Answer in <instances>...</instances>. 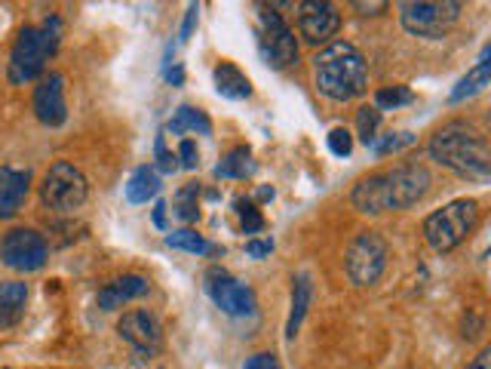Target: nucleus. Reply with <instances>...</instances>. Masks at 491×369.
<instances>
[{
	"instance_id": "f257e3e1",
	"label": "nucleus",
	"mask_w": 491,
	"mask_h": 369,
	"mask_svg": "<svg viewBox=\"0 0 491 369\" xmlns=\"http://www.w3.org/2000/svg\"><path fill=\"white\" fill-rule=\"evenodd\" d=\"M430 173L424 163H400L387 173H375L353 188V206L360 213L381 216L391 209H409L427 195Z\"/></svg>"
},
{
	"instance_id": "f03ea898",
	"label": "nucleus",
	"mask_w": 491,
	"mask_h": 369,
	"mask_svg": "<svg viewBox=\"0 0 491 369\" xmlns=\"http://www.w3.org/2000/svg\"><path fill=\"white\" fill-rule=\"evenodd\" d=\"M313 87L332 102H350L369 90L366 58L350 40H332L313 56Z\"/></svg>"
},
{
	"instance_id": "7ed1b4c3",
	"label": "nucleus",
	"mask_w": 491,
	"mask_h": 369,
	"mask_svg": "<svg viewBox=\"0 0 491 369\" xmlns=\"http://www.w3.org/2000/svg\"><path fill=\"white\" fill-rule=\"evenodd\" d=\"M430 157L445 166V170H454L464 179H488L491 173V151L486 136L467 121H448L443 123L434 136H430Z\"/></svg>"
},
{
	"instance_id": "20e7f679",
	"label": "nucleus",
	"mask_w": 491,
	"mask_h": 369,
	"mask_svg": "<svg viewBox=\"0 0 491 369\" xmlns=\"http://www.w3.org/2000/svg\"><path fill=\"white\" fill-rule=\"evenodd\" d=\"M62 40V19L47 16L44 25H25L10 49V80L31 83L44 74L47 62L56 56Z\"/></svg>"
},
{
	"instance_id": "39448f33",
	"label": "nucleus",
	"mask_w": 491,
	"mask_h": 369,
	"mask_svg": "<svg viewBox=\"0 0 491 369\" xmlns=\"http://www.w3.org/2000/svg\"><path fill=\"white\" fill-rule=\"evenodd\" d=\"M476 225H479V204L470 197H461L427 216L424 237L436 253H452L454 247H461L470 237Z\"/></svg>"
},
{
	"instance_id": "423d86ee",
	"label": "nucleus",
	"mask_w": 491,
	"mask_h": 369,
	"mask_svg": "<svg viewBox=\"0 0 491 369\" xmlns=\"http://www.w3.org/2000/svg\"><path fill=\"white\" fill-rule=\"evenodd\" d=\"M461 4L458 0H405L400 4V22L402 28L414 37L439 40L458 22Z\"/></svg>"
},
{
	"instance_id": "0eeeda50",
	"label": "nucleus",
	"mask_w": 491,
	"mask_h": 369,
	"mask_svg": "<svg viewBox=\"0 0 491 369\" xmlns=\"http://www.w3.org/2000/svg\"><path fill=\"white\" fill-rule=\"evenodd\" d=\"M89 197V182L78 166L68 161H56L44 175V184H40V200L44 206L56 209V213H74L87 204Z\"/></svg>"
},
{
	"instance_id": "6e6552de",
	"label": "nucleus",
	"mask_w": 491,
	"mask_h": 369,
	"mask_svg": "<svg viewBox=\"0 0 491 369\" xmlns=\"http://www.w3.org/2000/svg\"><path fill=\"white\" fill-rule=\"evenodd\" d=\"M344 268L350 283L357 287H371L387 268V240L378 231H360L350 240L344 256Z\"/></svg>"
},
{
	"instance_id": "1a4fd4ad",
	"label": "nucleus",
	"mask_w": 491,
	"mask_h": 369,
	"mask_svg": "<svg viewBox=\"0 0 491 369\" xmlns=\"http://www.w3.org/2000/svg\"><path fill=\"white\" fill-rule=\"evenodd\" d=\"M49 258V247L44 240V234L34 228H13L4 234L0 240V262H4L10 271H40Z\"/></svg>"
},
{
	"instance_id": "9d476101",
	"label": "nucleus",
	"mask_w": 491,
	"mask_h": 369,
	"mask_svg": "<svg viewBox=\"0 0 491 369\" xmlns=\"http://www.w3.org/2000/svg\"><path fill=\"white\" fill-rule=\"evenodd\" d=\"M261 49H265L267 65H274V69H289L298 58L295 31L277 13V6H265V13H261Z\"/></svg>"
},
{
	"instance_id": "9b49d317",
	"label": "nucleus",
	"mask_w": 491,
	"mask_h": 369,
	"mask_svg": "<svg viewBox=\"0 0 491 369\" xmlns=\"http://www.w3.org/2000/svg\"><path fill=\"white\" fill-rule=\"evenodd\" d=\"M206 292L209 299L231 317H243L256 311V296H252V290L243 287L231 271H225V268H209L206 271Z\"/></svg>"
},
{
	"instance_id": "f8f14e48",
	"label": "nucleus",
	"mask_w": 491,
	"mask_h": 369,
	"mask_svg": "<svg viewBox=\"0 0 491 369\" xmlns=\"http://www.w3.org/2000/svg\"><path fill=\"white\" fill-rule=\"evenodd\" d=\"M117 332L120 339H126L135 348L139 357L157 354L160 345H163V326L151 311H130L117 321Z\"/></svg>"
},
{
	"instance_id": "ddd939ff",
	"label": "nucleus",
	"mask_w": 491,
	"mask_h": 369,
	"mask_svg": "<svg viewBox=\"0 0 491 369\" xmlns=\"http://www.w3.org/2000/svg\"><path fill=\"white\" fill-rule=\"evenodd\" d=\"M341 28V16L326 0H304L298 4V31L308 44H326Z\"/></svg>"
},
{
	"instance_id": "4468645a",
	"label": "nucleus",
	"mask_w": 491,
	"mask_h": 369,
	"mask_svg": "<svg viewBox=\"0 0 491 369\" xmlns=\"http://www.w3.org/2000/svg\"><path fill=\"white\" fill-rule=\"evenodd\" d=\"M34 117H37L44 127H62L68 121V105H65V78L62 74H47L44 80L34 87L31 99Z\"/></svg>"
},
{
	"instance_id": "2eb2a0df",
	"label": "nucleus",
	"mask_w": 491,
	"mask_h": 369,
	"mask_svg": "<svg viewBox=\"0 0 491 369\" xmlns=\"http://www.w3.org/2000/svg\"><path fill=\"white\" fill-rule=\"evenodd\" d=\"M151 292V283H148V277H141V274H123V277H117V280L111 283H105V287L99 290V308L101 311H117V308H123L126 301H132V299H141V296H148Z\"/></svg>"
},
{
	"instance_id": "dca6fc26",
	"label": "nucleus",
	"mask_w": 491,
	"mask_h": 369,
	"mask_svg": "<svg viewBox=\"0 0 491 369\" xmlns=\"http://www.w3.org/2000/svg\"><path fill=\"white\" fill-rule=\"evenodd\" d=\"M28 191H31V173L4 166L0 170V219L19 216L22 204L28 200Z\"/></svg>"
},
{
	"instance_id": "f3484780",
	"label": "nucleus",
	"mask_w": 491,
	"mask_h": 369,
	"mask_svg": "<svg viewBox=\"0 0 491 369\" xmlns=\"http://www.w3.org/2000/svg\"><path fill=\"white\" fill-rule=\"evenodd\" d=\"M25 308H28V283L4 280L0 283V330H13L22 323Z\"/></svg>"
},
{
	"instance_id": "a211bd4d",
	"label": "nucleus",
	"mask_w": 491,
	"mask_h": 369,
	"mask_svg": "<svg viewBox=\"0 0 491 369\" xmlns=\"http://www.w3.org/2000/svg\"><path fill=\"white\" fill-rule=\"evenodd\" d=\"M488 56H491V49L486 47V49H482V56H479V62L473 65V69H470V71L464 74V78L458 80V87L452 90V96H448V102H452V105H458V102H464V99L479 96V92L488 87V80H491V62H488Z\"/></svg>"
},
{
	"instance_id": "6ab92c4d",
	"label": "nucleus",
	"mask_w": 491,
	"mask_h": 369,
	"mask_svg": "<svg viewBox=\"0 0 491 369\" xmlns=\"http://www.w3.org/2000/svg\"><path fill=\"white\" fill-rule=\"evenodd\" d=\"M213 80H215V90H218V96H225V99H249L252 96V83L249 78L236 69L234 62H222V65H215V71H213Z\"/></svg>"
},
{
	"instance_id": "aec40b11",
	"label": "nucleus",
	"mask_w": 491,
	"mask_h": 369,
	"mask_svg": "<svg viewBox=\"0 0 491 369\" xmlns=\"http://www.w3.org/2000/svg\"><path fill=\"white\" fill-rule=\"evenodd\" d=\"M160 173L154 170V166H139L130 182H126V200L130 204H148V200H154L160 195Z\"/></svg>"
},
{
	"instance_id": "412c9836",
	"label": "nucleus",
	"mask_w": 491,
	"mask_h": 369,
	"mask_svg": "<svg viewBox=\"0 0 491 369\" xmlns=\"http://www.w3.org/2000/svg\"><path fill=\"white\" fill-rule=\"evenodd\" d=\"M166 130L172 132V136H182V132H200V136H209V132H213V121H209L200 108L182 105V108H175L172 117H169Z\"/></svg>"
},
{
	"instance_id": "4be33fe9",
	"label": "nucleus",
	"mask_w": 491,
	"mask_h": 369,
	"mask_svg": "<svg viewBox=\"0 0 491 369\" xmlns=\"http://www.w3.org/2000/svg\"><path fill=\"white\" fill-rule=\"evenodd\" d=\"M310 296H313L310 277L304 274V271L295 274V280H292V314H289V323H286V335H289V339H295V332H298L304 314H308Z\"/></svg>"
},
{
	"instance_id": "5701e85b",
	"label": "nucleus",
	"mask_w": 491,
	"mask_h": 369,
	"mask_svg": "<svg viewBox=\"0 0 491 369\" xmlns=\"http://www.w3.org/2000/svg\"><path fill=\"white\" fill-rule=\"evenodd\" d=\"M256 173V163H252V148L249 145H236L222 157V163L215 166L218 179H246V175Z\"/></svg>"
},
{
	"instance_id": "b1692460",
	"label": "nucleus",
	"mask_w": 491,
	"mask_h": 369,
	"mask_svg": "<svg viewBox=\"0 0 491 369\" xmlns=\"http://www.w3.org/2000/svg\"><path fill=\"white\" fill-rule=\"evenodd\" d=\"M166 243H169L172 249H184V253H193V256L213 253V243H206L197 231H191V228H182V231L166 234Z\"/></svg>"
},
{
	"instance_id": "393cba45",
	"label": "nucleus",
	"mask_w": 491,
	"mask_h": 369,
	"mask_svg": "<svg viewBox=\"0 0 491 369\" xmlns=\"http://www.w3.org/2000/svg\"><path fill=\"white\" fill-rule=\"evenodd\" d=\"M200 184H184V188L175 195V216H179L182 222H197L200 219Z\"/></svg>"
},
{
	"instance_id": "a878e982",
	"label": "nucleus",
	"mask_w": 491,
	"mask_h": 369,
	"mask_svg": "<svg viewBox=\"0 0 491 369\" xmlns=\"http://www.w3.org/2000/svg\"><path fill=\"white\" fill-rule=\"evenodd\" d=\"M234 209H236V216H240L243 234H258L261 228H265V216H261V209L252 204V200L236 197V200H234Z\"/></svg>"
},
{
	"instance_id": "bb28decb",
	"label": "nucleus",
	"mask_w": 491,
	"mask_h": 369,
	"mask_svg": "<svg viewBox=\"0 0 491 369\" xmlns=\"http://www.w3.org/2000/svg\"><path fill=\"white\" fill-rule=\"evenodd\" d=\"M412 90L409 87H381L375 92V108L378 111H393V108H402L412 102Z\"/></svg>"
},
{
	"instance_id": "cd10ccee",
	"label": "nucleus",
	"mask_w": 491,
	"mask_h": 369,
	"mask_svg": "<svg viewBox=\"0 0 491 369\" xmlns=\"http://www.w3.org/2000/svg\"><path fill=\"white\" fill-rule=\"evenodd\" d=\"M378 127H381V111L375 105H362L357 111V130L366 145H371V142L378 139Z\"/></svg>"
},
{
	"instance_id": "c85d7f7f",
	"label": "nucleus",
	"mask_w": 491,
	"mask_h": 369,
	"mask_svg": "<svg viewBox=\"0 0 491 369\" xmlns=\"http://www.w3.org/2000/svg\"><path fill=\"white\" fill-rule=\"evenodd\" d=\"M414 136H409V132H391V136H384V139H375L371 142V151H375L378 157H384V154H391V151H400L405 145H412Z\"/></svg>"
},
{
	"instance_id": "c756f323",
	"label": "nucleus",
	"mask_w": 491,
	"mask_h": 369,
	"mask_svg": "<svg viewBox=\"0 0 491 369\" xmlns=\"http://www.w3.org/2000/svg\"><path fill=\"white\" fill-rule=\"evenodd\" d=\"M326 142H329V151H332L335 157H350V151H353V136H350V130L335 127V130L326 136Z\"/></svg>"
},
{
	"instance_id": "7c9ffc66",
	"label": "nucleus",
	"mask_w": 491,
	"mask_h": 369,
	"mask_svg": "<svg viewBox=\"0 0 491 369\" xmlns=\"http://www.w3.org/2000/svg\"><path fill=\"white\" fill-rule=\"evenodd\" d=\"M154 151H157V166H160V170H163V173H175V170H179V157H175L172 151L166 148L163 136H157Z\"/></svg>"
},
{
	"instance_id": "2f4dec72",
	"label": "nucleus",
	"mask_w": 491,
	"mask_h": 369,
	"mask_svg": "<svg viewBox=\"0 0 491 369\" xmlns=\"http://www.w3.org/2000/svg\"><path fill=\"white\" fill-rule=\"evenodd\" d=\"M179 166H184V170H197L200 166V151H197V142H191V139H184L182 145H179Z\"/></svg>"
},
{
	"instance_id": "473e14b6",
	"label": "nucleus",
	"mask_w": 491,
	"mask_h": 369,
	"mask_svg": "<svg viewBox=\"0 0 491 369\" xmlns=\"http://www.w3.org/2000/svg\"><path fill=\"white\" fill-rule=\"evenodd\" d=\"M270 253H274V240L270 237H256V240L246 243V256L249 258H265Z\"/></svg>"
},
{
	"instance_id": "72a5a7b5",
	"label": "nucleus",
	"mask_w": 491,
	"mask_h": 369,
	"mask_svg": "<svg viewBox=\"0 0 491 369\" xmlns=\"http://www.w3.org/2000/svg\"><path fill=\"white\" fill-rule=\"evenodd\" d=\"M243 369H279V360L277 354H270V351H261V354H252L246 360Z\"/></svg>"
},
{
	"instance_id": "f704fd0d",
	"label": "nucleus",
	"mask_w": 491,
	"mask_h": 369,
	"mask_svg": "<svg viewBox=\"0 0 491 369\" xmlns=\"http://www.w3.org/2000/svg\"><path fill=\"white\" fill-rule=\"evenodd\" d=\"M353 10H357L360 16H378V13L387 10V4H384V0H375V4H362V0H357V4H353Z\"/></svg>"
},
{
	"instance_id": "c9c22d12",
	"label": "nucleus",
	"mask_w": 491,
	"mask_h": 369,
	"mask_svg": "<svg viewBox=\"0 0 491 369\" xmlns=\"http://www.w3.org/2000/svg\"><path fill=\"white\" fill-rule=\"evenodd\" d=\"M197 16H200V6H197V4H191V6H188V16H184V25H182V40H188V37H191L193 25H197Z\"/></svg>"
},
{
	"instance_id": "e433bc0d",
	"label": "nucleus",
	"mask_w": 491,
	"mask_h": 369,
	"mask_svg": "<svg viewBox=\"0 0 491 369\" xmlns=\"http://www.w3.org/2000/svg\"><path fill=\"white\" fill-rule=\"evenodd\" d=\"M461 369H491V348H482L479 354L473 357L467 366H461Z\"/></svg>"
},
{
	"instance_id": "4c0bfd02",
	"label": "nucleus",
	"mask_w": 491,
	"mask_h": 369,
	"mask_svg": "<svg viewBox=\"0 0 491 369\" xmlns=\"http://www.w3.org/2000/svg\"><path fill=\"white\" fill-rule=\"evenodd\" d=\"M154 225L157 228H166V204L163 200H157L154 204Z\"/></svg>"
}]
</instances>
